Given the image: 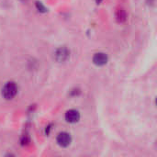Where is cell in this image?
Listing matches in <instances>:
<instances>
[{
  "instance_id": "obj_1",
  "label": "cell",
  "mask_w": 157,
  "mask_h": 157,
  "mask_svg": "<svg viewBox=\"0 0 157 157\" xmlns=\"http://www.w3.org/2000/svg\"><path fill=\"white\" fill-rule=\"evenodd\" d=\"M17 93V86L14 82L6 83L2 90V96L6 99H12Z\"/></svg>"
},
{
  "instance_id": "obj_2",
  "label": "cell",
  "mask_w": 157,
  "mask_h": 157,
  "mask_svg": "<svg viewBox=\"0 0 157 157\" xmlns=\"http://www.w3.org/2000/svg\"><path fill=\"white\" fill-rule=\"evenodd\" d=\"M72 142V138L69 133L67 132H61L57 136V144L61 147H67L70 145Z\"/></svg>"
},
{
  "instance_id": "obj_3",
  "label": "cell",
  "mask_w": 157,
  "mask_h": 157,
  "mask_svg": "<svg viewBox=\"0 0 157 157\" xmlns=\"http://www.w3.org/2000/svg\"><path fill=\"white\" fill-rule=\"evenodd\" d=\"M80 114L75 109H70L65 113V120L69 123H75L79 121Z\"/></svg>"
},
{
  "instance_id": "obj_4",
  "label": "cell",
  "mask_w": 157,
  "mask_h": 157,
  "mask_svg": "<svg viewBox=\"0 0 157 157\" xmlns=\"http://www.w3.org/2000/svg\"><path fill=\"white\" fill-rule=\"evenodd\" d=\"M93 62L96 65L98 66H102L105 65L108 62V56L103 53V52H98L96 53L93 57Z\"/></svg>"
},
{
  "instance_id": "obj_5",
  "label": "cell",
  "mask_w": 157,
  "mask_h": 157,
  "mask_svg": "<svg viewBox=\"0 0 157 157\" xmlns=\"http://www.w3.org/2000/svg\"><path fill=\"white\" fill-rule=\"evenodd\" d=\"M56 58L58 61H64L68 58L69 56V52L65 48H61L56 52Z\"/></svg>"
},
{
  "instance_id": "obj_6",
  "label": "cell",
  "mask_w": 157,
  "mask_h": 157,
  "mask_svg": "<svg viewBox=\"0 0 157 157\" xmlns=\"http://www.w3.org/2000/svg\"><path fill=\"white\" fill-rule=\"evenodd\" d=\"M117 17H118V18H119L121 21H123V20H125V18H126V14H125L124 10H122V9H120V10L118 11Z\"/></svg>"
},
{
  "instance_id": "obj_7",
  "label": "cell",
  "mask_w": 157,
  "mask_h": 157,
  "mask_svg": "<svg viewBox=\"0 0 157 157\" xmlns=\"http://www.w3.org/2000/svg\"><path fill=\"white\" fill-rule=\"evenodd\" d=\"M36 6H37V8L39 9V11H41V12H44V11H46V8H45V6L40 3V2H37L36 3Z\"/></svg>"
},
{
  "instance_id": "obj_8",
  "label": "cell",
  "mask_w": 157,
  "mask_h": 157,
  "mask_svg": "<svg viewBox=\"0 0 157 157\" xmlns=\"http://www.w3.org/2000/svg\"><path fill=\"white\" fill-rule=\"evenodd\" d=\"M96 1H97V3H98V4H99V3H101V1H102V0H96Z\"/></svg>"
}]
</instances>
